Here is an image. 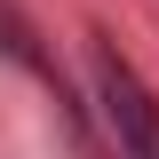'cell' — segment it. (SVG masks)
<instances>
[{
	"label": "cell",
	"mask_w": 159,
	"mask_h": 159,
	"mask_svg": "<svg viewBox=\"0 0 159 159\" xmlns=\"http://www.w3.org/2000/svg\"><path fill=\"white\" fill-rule=\"evenodd\" d=\"M88 80H96L103 127L119 135V151L127 159H159V96H151V80L119 56L111 40H88Z\"/></svg>",
	"instance_id": "obj_1"
}]
</instances>
